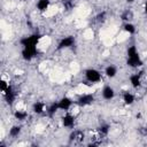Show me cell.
I'll use <instances>...</instances> for the list:
<instances>
[{
	"label": "cell",
	"instance_id": "6da1fadb",
	"mask_svg": "<svg viewBox=\"0 0 147 147\" xmlns=\"http://www.w3.org/2000/svg\"><path fill=\"white\" fill-rule=\"evenodd\" d=\"M84 77L90 84H99L102 80V74L95 68H88L84 71Z\"/></svg>",
	"mask_w": 147,
	"mask_h": 147
},
{
	"label": "cell",
	"instance_id": "7a4b0ae2",
	"mask_svg": "<svg viewBox=\"0 0 147 147\" xmlns=\"http://www.w3.org/2000/svg\"><path fill=\"white\" fill-rule=\"evenodd\" d=\"M94 100L95 98L93 93H83L78 96L76 103L78 107H87V106H91L94 102Z\"/></svg>",
	"mask_w": 147,
	"mask_h": 147
},
{
	"label": "cell",
	"instance_id": "3957f363",
	"mask_svg": "<svg viewBox=\"0 0 147 147\" xmlns=\"http://www.w3.org/2000/svg\"><path fill=\"white\" fill-rule=\"evenodd\" d=\"M61 124L65 129H72L76 124V116L71 111H65V114L61 117Z\"/></svg>",
	"mask_w": 147,
	"mask_h": 147
},
{
	"label": "cell",
	"instance_id": "277c9868",
	"mask_svg": "<svg viewBox=\"0 0 147 147\" xmlns=\"http://www.w3.org/2000/svg\"><path fill=\"white\" fill-rule=\"evenodd\" d=\"M38 52V46H23L22 49V57L25 61H31L36 57Z\"/></svg>",
	"mask_w": 147,
	"mask_h": 147
},
{
	"label": "cell",
	"instance_id": "5b68a950",
	"mask_svg": "<svg viewBox=\"0 0 147 147\" xmlns=\"http://www.w3.org/2000/svg\"><path fill=\"white\" fill-rule=\"evenodd\" d=\"M57 106H59V109L62 111H70V109L74 107V100L70 96L64 95L57 101Z\"/></svg>",
	"mask_w": 147,
	"mask_h": 147
},
{
	"label": "cell",
	"instance_id": "8992f818",
	"mask_svg": "<svg viewBox=\"0 0 147 147\" xmlns=\"http://www.w3.org/2000/svg\"><path fill=\"white\" fill-rule=\"evenodd\" d=\"M75 37L74 36H67V37H63L59 44H57V49L62 51V49H68V48H71L74 45H75Z\"/></svg>",
	"mask_w": 147,
	"mask_h": 147
},
{
	"label": "cell",
	"instance_id": "52a82bcc",
	"mask_svg": "<svg viewBox=\"0 0 147 147\" xmlns=\"http://www.w3.org/2000/svg\"><path fill=\"white\" fill-rule=\"evenodd\" d=\"M126 64L130 67V68H133V69H137V68H140L142 64H144V61L141 59V56L138 54L136 55H132V56H127V60H126Z\"/></svg>",
	"mask_w": 147,
	"mask_h": 147
},
{
	"label": "cell",
	"instance_id": "ba28073f",
	"mask_svg": "<svg viewBox=\"0 0 147 147\" xmlns=\"http://www.w3.org/2000/svg\"><path fill=\"white\" fill-rule=\"evenodd\" d=\"M115 94H116L115 88H114L113 86H110V85H105V86L102 87V90H101V96H102V99L106 100V101L113 100V99L115 98Z\"/></svg>",
	"mask_w": 147,
	"mask_h": 147
},
{
	"label": "cell",
	"instance_id": "9c48e42d",
	"mask_svg": "<svg viewBox=\"0 0 147 147\" xmlns=\"http://www.w3.org/2000/svg\"><path fill=\"white\" fill-rule=\"evenodd\" d=\"M129 82H130V85L132 86V88L138 90V88L141 86V83H142L141 74H139V72L131 74V75H130V77H129Z\"/></svg>",
	"mask_w": 147,
	"mask_h": 147
},
{
	"label": "cell",
	"instance_id": "30bf717a",
	"mask_svg": "<svg viewBox=\"0 0 147 147\" xmlns=\"http://www.w3.org/2000/svg\"><path fill=\"white\" fill-rule=\"evenodd\" d=\"M51 6H52L51 0H37V2H36L37 10L42 14H46L51 9Z\"/></svg>",
	"mask_w": 147,
	"mask_h": 147
},
{
	"label": "cell",
	"instance_id": "8fae6325",
	"mask_svg": "<svg viewBox=\"0 0 147 147\" xmlns=\"http://www.w3.org/2000/svg\"><path fill=\"white\" fill-rule=\"evenodd\" d=\"M46 110H47V106L41 102V101H36L33 105H32V111L37 115H42V114H46Z\"/></svg>",
	"mask_w": 147,
	"mask_h": 147
},
{
	"label": "cell",
	"instance_id": "7c38bea8",
	"mask_svg": "<svg viewBox=\"0 0 147 147\" xmlns=\"http://www.w3.org/2000/svg\"><path fill=\"white\" fill-rule=\"evenodd\" d=\"M117 74H118L117 67H115L114 64H108V65L105 68V70H103V75H105L107 78H110V79L115 78V77L117 76Z\"/></svg>",
	"mask_w": 147,
	"mask_h": 147
},
{
	"label": "cell",
	"instance_id": "4fadbf2b",
	"mask_svg": "<svg viewBox=\"0 0 147 147\" xmlns=\"http://www.w3.org/2000/svg\"><path fill=\"white\" fill-rule=\"evenodd\" d=\"M122 100H123L124 105H126V106H132V105L136 102V95H134L133 93L126 91V92L123 93V95H122Z\"/></svg>",
	"mask_w": 147,
	"mask_h": 147
},
{
	"label": "cell",
	"instance_id": "5bb4252c",
	"mask_svg": "<svg viewBox=\"0 0 147 147\" xmlns=\"http://www.w3.org/2000/svg\"><path fill=\"white\" fill-rule=\"evenodd\" d=\"M21 132H22V126L18 125V124H14V125H11V126L9 127V130H8V136H9L10 138H17V137L21 134Z\"/></svg>",
	"mask_w": 147,
	"mask_h": 147
},
{
	"label": "cell",
	"instance_id": "9a60e30c",
	"mask_svg": "<svg viewBox=\"0 0 147 147\" xmlns=\"http://www.w3.org/2000/svg\"><path fill=\"white\" fill-rule=\"evenodd\" d=\"M14 117L15 119L20 121V122H23L28 118V111L26 109H21V108H17L15 111H14Z\"/></svg>",
	"mask_w": 147,
	"mask_h": 147
},
{
	"label": "cell",
	"instance_id": "2e32d148",
	"mask_svg": "<svg viewBox=\"0 0 147 147\" xmlns=\"http://www.w3.org/2000/svg\"><path fill=\"white\" fill-rule=\"evenodd\" d=\"M60 109H59V106H57V101L56 102H53V103H51L49 106H47V110H46V114H47V116H49V117H53L57 111H59Z\"/></svg>",
	"mask_w": 147,
	"mask_h": 147
},
{
	"label": "cell",
	"instance_id": "e0dca14e",
	"mask_svg": "<svg viewBox=\"0 0 147 147\" xmlns=\"http://www.w3.org/2000/svg\"><path fill=\"white\" fill-rule=\"evenodd\" d=\"M123 30L126 34H133L136 33V25L132 23V22H125L124 25H123Z\"/></svg>",
	"mask_w": 147,
	"mask_h": 147
},
{
	"label": "cell",
	"instance_id": "ac0fdd59",
	"mask_svg": "<svg viewBox=\"0 0 147 147\" xmlns=\"http://www.w3.org/2000/svg\"><path fill=\"white\" fill-rule=\"evenodd\" d=\"M9 87H10L9 80H6L5 77H2L1 80H0V91H1V94L3 95V94L7 92V90H8Z\"/></svg>",
	"mask_w": 147,
	"mask_h": 147
},
{
	"label": "cell",
	"instance_id": "d6986e66",
	"mask_svg": "<svg viewBox=\"0 0 147 147\" xmlns=\"http://www.w3.org/2000/svg\"><path fill=\"white\" fill-rule=\"evenodd\" d=\"M132 18H133V13H132L130 9L125 10V11L122 14V20L125 21V22H131Z\"/></svg>",
	"mask_w": 147,
	"mask_h": 147
},
{
	"label": "cell",
	"instance_id": "ffe728a7",
	"mask_svg": "<svg viewBox=\"0 0 147 147\" xmlns=\"http://www.w3.org/2000/svg\"><path fill=\"white\" fill-rule=\"evenodd\" d=\"M109 131H110V126H109L108 124H103V125H101V126L99 127V130H98V132H99L101 136H108Z\"/></svg>",
	"mask_w": 147,
	"mask_h": 147
},
{
	"label": "cell",
	"instance_id": "44dd1931",
	"mask_svg": "<svg viewBox=\"0 0 147 147\" xmlns=\"http://www.w3.org/2000/svg\"><path fill=\"white\" fill-rule=\"evenodd\" d=\"M144 11H145V14L147 15V0H146L145 3H144Z\"/></svg>",
	"mask_w": 147,
	"mask_h": 147
},
{
	"label": "cell",
	"instance_id": "7402d4cb",
	"mask_svg": "<svg viewBox=\"0 0 147 147\" xmlns=\"http://www.w3.org/2000/svg\"><path fill=\"white\" fill-rule=\"evenodd\" d=\"M134 1H136V0H126V2H127V3H133Z\"/></svg>",
	"mask_w": 147,
	"mask_h": 147
},
{
	"label": "cell",
	"instance_id": "603a6c76",
	"mask_svg": "<svg viewBox=\"0 0 147 147\" xmlns=\"http://www.w3.org/2000/svg\"><path fill=\"white\" fill-rule=\"evenodd\" d=\"M145 91H146V93H147V86H146V88H145Z\"/></svg>",
	"mask_w": 147,
	"mask_h": 147
},
{
	"label": "cell",
	"instance_id": "cb8c5ba5",
	"mask_svg": "<svg viewBox=\"0 0 147 147\" xmlns=\"http://www.w3.org/2000/svg\"><path fill=\"white\" fill-rule=\"evenodd\" d=\"M22 1H26V0H22Z\"/></svg>",
	"mask_w": 147,
	"mask_h": 147
}]
</instances>
